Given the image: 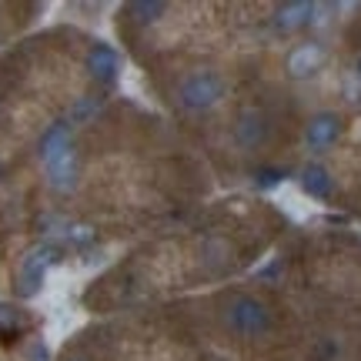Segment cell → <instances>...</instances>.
I'll return each mask as SVG.
<instances>
[{"label": "cell", "mask_w": 361, "mask_h": 361, "mask_svg": "<svg viewBox=\"0 0 361 361\" xmlns=\"http://www.w3.org/2000/svg\"><path fill=\"white\" fill-rule=\"evenodd\" d=\"M231 84L218 67H191L188 74H180L174 84V104L184 114H211L228 101Z\"/></svg>", "instance_id": "3"}, {"label": "cell", "mask_w": 361, "mask_h": 361, "mask_svg": "<svg viewBox=\"0 0 361 361\" xmlns=\"http://www.w3.org/2000/svg\"><path fill=\"white\" fill-rule=\"evenodd\" d=\"M24 324V314L11 305H0V331H13V328H20Z\"/></svg>", "instance_id": "13"}, {"label": "cell", "mask_w": 361, "mask_h": 361, "mask_svg": "<svg viewBox=\"0 0 361 361\" xmlns=\"http://www.w3.org/2000/svg\"><path fill=\"white\" fill-rule=\"evenodd\" d=\"M37 161L44 171V180L54 194H74L80 188V151L74 141L71 121H54L37 141Z\"/></svg>", "instance_id": "1"}, {"label": "cell", "mask_w": 361, "mask_h": 361, "mask_svg": "<svg viewBox=\"0 0 361 361\" xmlns=\"http://www.w3.org/2000/svg\"><path fill=\"white\" fill-rule=\"evenodd\" d=\"M64 361H90V358H84V355H71V358H64Z\"/></svg>", "instance_id": "15"}, {"label": "cell", "mask_w": 361, "mask_h": 361, "mask_svg": "<svg viewBox=\"0 0 361 361\" xmlns=\"http://www.w3.org/2000/svg\"><path fill=\"white\" fill-rule=\"evenodd\" d=\"M57 261H61V251L51 241H40V245L27 247L20 255V261H17V291H20V298H37Z\"/></svg>", "instance_id": "6"}, {"label": "cell", "mask_w": 361, "mask_h": 361, "mask_svg": "<svg viewBox=\"0 0 361 361\" xmlns=\"http://www.w3.org/2000/svg\"><path fill=\"white\" fill-rule=\"evenodd\" d=\"M231 141L241 154H261V151H268L271 141H274V121H271V114L264 107H258V104L238 107L234 124H231Z\"/></svg>", "instance_id": "5"}, {"label": "cell", "mask_w": 361, "mask_h": 361, "mask_svg": "<svg viewBox=\"0 0 361 361\" xmlns=\"http://www.w3.org/2000/svg\"><path fill=\"white\" fill-rule=\"evenodd\" d=\"M345 130H348V117L335 111V107H322V111H314L308 114L305 121V128H301V147H305V154L311 161H318V157L331 154L341 137H345Z\"/></svg>", "instance_id": "4"}, {"label": "cell", "mask_w": 361, "mask_h": 361, "mask_svg": "<svg viewBox=\"0 0 361 361\" xmlns=\"http://www.w3.org/2000/svg\"><path fill=\"white\" fill-rule=\"evenodd\" d=\"M84 71L94 84H114L121 74V57L111 44H90L84 54Z\"/></svg>", "instance_id": "9"}, {"label": "cell", "mask_w": 361, "mask_h": 361, "mask_svg": "<svg viewBox=\"0 0 361 361\" xmlns=\"http://www.w3.org/2000/svg\"><path fill=\"white\" fill-rule=\"evenodd\" d=\"M218 322L238 341H264L274 331V308L255 291H231L221 298Z\"/></svg>", "instance_id": "2"}, {"label": "cell", "mask_w": 361, "mask_h": 361, "mask_svg": "<svg viewBox=\"0 0 361 361\" xmlns=\"http://www.w3.org/2000/svg\"><path fill=\"white\" fill-rule=\"evenodd\" d=\"M298 184H301V191L308 194L311 201H331L338 191L335 174L324 168L322 161H308L305 168L298 171Z\"/></svg>", "instance_id": "10"}, {"label": "cell", "mask_w": 361, "mask_h": 361, "mask_svg": "<svg viewBox=\"0 0 361 361\" xmlns=\"http://www.w3.org/2000/svg\"><path fill=\"white\" fill-rule=\"evenodd\" d=\"M318 13L322 4H311V0H284L271 11V27L281 34V37H298L305 34L308 27L318 24Z\"/></svg>", "instance_id": "8"}, {"label": "cell", "mask_w": 361, "mask_h": 361, "mask_svg": "<svg viewBox=\"0 0 361 361\" xmlns=\"http://www.w3.org/2000/svg\"><path fill=\"white\" fill-rule=\"evenodd\" d=\"M355 78H358V84H361V54L355 57Z\"/></svg>", "instance_id": "14"}, {"label": "cell", "mask_w": 361, "mask_h": 361, "mask_svg": "<svg viewBox=\"0 0 361 361\" xmlns=\"http://www.w3.org/2000/svg\"><path fill=\"white\" fill-rule=\"evenodd\" d=\"M328 61H331V51H328V44L322 37H301L284 54V74L298 80V84H305V80L318 78L328 67Z\"/></svg>", "instance_id": "7"}, {"label": "cell", "mask_w": 361, "mask_h": 361, "mask_svg": "<svg viewBox=\"0 0 361 361\" xmlns=\"http://www.w3.org/2000/svg\"><path fill=\"white\" fill-rule=\"evenodd\" d=\"M124 13H128L130 24L151 27V24H157V20L168 13V4H164V0H134V4L124 7Z\"/></svg>", "instance_id": "11"}, {"label": "cell", "mask_w": 361, "mask_h": 361, "mask_svg": "<svg viewBox=\"0 0 361 361\" xmlns=\"http://www.w3.org/2000/svg\"><path fill=\"white\" fill-rule=\"evenodd\" d=\"M97 111H101V101H97V97H80V104L78 107H74V124H80V121H90V117L97 114Z\"/></svg>", "instance_id": "12"}]
</instances>
